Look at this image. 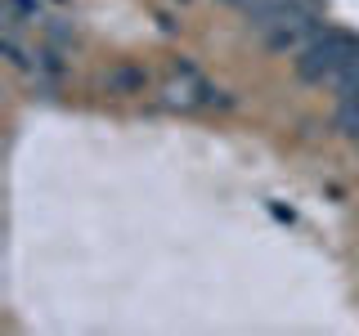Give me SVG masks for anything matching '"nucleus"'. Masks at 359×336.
<instances>
[{"label":"nucleus","mask_w":359,"mask_h":336,"mask_svg":"<svg viewBox=\"0 0 359 336\" xmlns=\"http://www.w3.org/2000/svg\"><path fill=\"white\" fill-rule=\"evenodd\" d=\"M355 63H359V36H351V31H341V27H323L319 36L297 54L301 81L328 85V90H337V81H341Z\"/></svg>","instance_id":"nucleus-1"},{"label":"nucleus","mask_w":359,"mask_h":336,"mask_svg":"<svg viewBox=\"0 0 359 336\" xmlns=\"http://www.w3.org/2000/svg\"><path fill=\"white\" fill-rule=\"evenodd\" d=\"M252 27L265 36L269 50L292 54V59H297V54H301V50H306V45H310V41L323 31V22H319V14H314L306 0H287V5L269 9L265 18H256Z\"/></svg>","instance_id":"nucleus-2"},{"label":"nucleus","mask_w":359,"mask_h":336,"mask_svg":"<svg viewBox=\"0 0 359 336\" xmlns=\"http://www.w3.org/2000/svg\"><path fill=\"white\" fill-rule=\"evenodd\" d=\"M162 99L171 108H184V112H194V108H211V104H229V99H220V90L207 81V76H198L189 63H180L175 67V76L162 85Z\"/></svg>","instance_id":"nucleus-3"}]
</instances>
